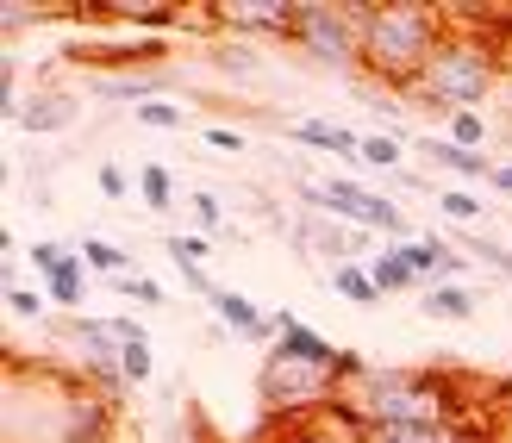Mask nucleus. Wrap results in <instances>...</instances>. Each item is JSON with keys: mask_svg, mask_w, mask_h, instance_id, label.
Returning a JSON list of instances; mask_svg holds the SVG:
<instances>
[{"mask_svg": "<svg viewBox=\"0 0 512 443\" xmlns=\"http://www.w3.org/2000/svg\"><path fill=\"white\" fill-rule=\"evenodd\" d=\"M119 406L88 369L7 350V431L0 443H113Z\"/></svg>", "mask_w": 512, "mask_h": 443, "instance_id": "nucleus-1", "label": "nucleus"}, {"mask_svg": "<svg viewBox=\"0 0 512 443\" xmlns=\"http://www.w3.org/2000/svg\"><path fill=\"white\" fill-rule=\"evenodd\" d=\"M344 412L356 425H456L469 419V394L450 369H369L350 375Z\"/></svg>", "mask_w": 512, "mask_h": 443, "instance_id": "nucleus-2", "label": "nucleus"}, {"mask_svg": "<svg viewBox=\"0 0 512 443\" xmlns=\"http://www.w3.org/2000/svg\"><path fill=\"white\" fill-rule=\"evenodd\" d=\"M450 32V13L438 7H369L363 13V69L375 75L381 88L394 94H413L425 63L438 57V44Z\"/></svg>", "mask_w": 512, "mask_h": 443, "instance_id": "nucleus-3", "label": "nucleus"}, {"mask_svg": "<svg viewBox=\"0 0 512 443\" xmlns=\"http://www.w3.org/2000/svg\"><path fill=\"white\" fill-rule=\"evenodd\" d=\"M494 82H500V50H494V38L481 32L475 19L450 13V32H444V44H438V57L425 63L413 100H419V107L463 113V107H475V100H488Z\"/></svg>", "mask_w": 512, "mask_h": 443, "instance_id": "nucleus-4", "label": "nucleus"}, {"mask_svg": "<svg viewBox=\"0 0 512 443\" xmlns=\"http://www.w3.org/2000/svg\"><path fill=\"white\" fill-rule=\"evenodd\" d=\"M256 400H263L269 419L331 412V406H344V375L338 369H319V362H300L288 350H269L263 369H256Z\"/></svg>", "mask_w": 512, "mask_h": 443, "instance_id": "nucleus-5", "label": "nucleus"}, {"mask_svg": "<svg viewBox=\"0 0 512 443\" xmlns=\"http://www.w3.org/2000/svg\"><path fill=\"white\" fill-rule=\"evenodd\" d=\"M363 13L369 7H331V0H306V7H294V38L313 63L325 69H363Z\"/></svg>", "mask_w": 512, "mask_h": 443, "instance_id": "nucleus-6", "label": "nucleus"}, {"mask_svg": "<svg viewBox=\"0 0 512 443\" xmlns=\"http://www.w3.org/2000/svg\"><path fill=\"white\" fill-rule=\"evenodd\" d=\"M250 443H363V425L344 406H331V412H306V419H263Z\"/></svg>", "mask_w": 512, "mask_h": 443, "instance_id": "nucleus-7", "label": "nucleus"}, {"mask_svg": "<svg viewBox=\"0 0 512 443\" xmlns=\"http://www.w3.org/2000/svg\"><path fill=\"white\" fill-rule=\"evenodd\" d=\"M213 25L238 38H294V7L288 0H219Z\"/></svg>", "mask_w": 512, "mask_h": 443, "instance_id": "nucleus-8", "label": "nucleus"}, {"mask_svg": "<svg viewBox=\"0 0 512 443\" xmlns=\"http://www.w3.org/2000/svg\"><path fill=\"white\" fill-rule=\"evenodd\" d=\"M75 63H94V69H125V75H157L169 44L163 38H138V44H75L69 50Z\"/></svg>", "mask_w": 512, "mask_h": 443, "instance_id": "nucleus-9", "label": "nucleus"}, {"mask_svg": "<svg viewBox=\"0 0 512 443\" xmlns=\"http://www.w3.org/2000/svg\"><path fill=\"white\" fill-rule=\"evenodd\" d=\"M400 250H406V263H413V275L425 281V288H444V281H456L469 269V256H456L444 238H406Z\"/></svg>", "mask_w": 512, "mask_h": 443, "instance_id": "nucleus-10", "label": "nucleus"}, {"mask_svg": "<svg viewBox=\"0 0 512 443\" xmlns=\"http://www.w3.org/2000/svg\"><path fill=\"white\" fill-rule=\"evenodd\" d=\"M363 443H488L469 419L456 425H363Z\"/></svg>", "mask_w": 512, "mask_h": 443, "instance_id": "nucleus-11", "label": "nucleus"}, {"mask_svg": "<svg viewBox=\"0 0 512 443\" xmlns=\"http://www.w3.org/2000/svg\"><path fill=\"white\" fill-rule=\"evenodd\" d=\"M75 113H82V100H75V94H63V88H38L13 119L25 125V132L44 138V132H63V125H75Z\"/></svg>", "mask_w": 512, "mask_h": 443, "instance_id": "nucleus-12", "label": "nucleus"}, {"mask_svg": "<svg viewBox=\"0 0 512 443\" xmlns=\"http://www.w3.org/2000/svg\"><path fill=\"white\" fill-rule=\"evenodd\" d=\"M94 19H107V25H144V32H169V25H182V13L169 7V0H100Z\"/></svg>", "mask_w": 512, "mask_h": 443, "instance_id": "nucleus-13", "label": "nucleus"}, {"mask_svg": "<svg viewBox=\"0 0 512 443\" xmlns=\"http://www.w3.org/2000/svg\"><path fill=\"white\" fill-rule=\"evenodd\" d=\"M419 156H431V163H438V169L463 175V181H488V175H494V156H488V150H463V144H450L444 132L419 138Z\"/></svg>", "mask_w": 512, "mask_h": 443, "instance_id": "nucleus-14", "label": "nucleus"}, {"mask_svg": "<svg viewBox=\"0 0 512 443\" xmlns=\"http://www.w3.org/2000/svg\"><path fill=\"white\" fill-rule=\"evenodd\" d=\"M288 138H294V144H313V150H331V156H344V163H363V138H356L350 125H331V119H294V125H288Z\"/></svg>", "mask_w": 512, "mask_h": 443, "instance_id": "nucleus-15", "label": "nucleus"}, {"mask_svg": "<svg viewBox=\"0 0 512 443\" xmlns=\"http://www.w3.org/2000/svg\"><path fill=\"white\" fill-rule=\"evenodd\" d=\"M475 306H481V300L463 288V281H444V288H425V306H419V312H425V319H444V325H469Z\"/></svg>", "mask_w": 512, "mask_h": 443, "instance_id": "nucleus-16", "label": "nucleus"}, {"mask_svg": "<svg viewBox=\"0 0 512 443\" xmlns=\"http://www.w3.org/2000/svg\"><path fill=\"white\" fill-rule=\"evenodd\" d=\"M350 225H363V231H381L388 244H406V213L388 200V194H363L356 200V219Z\"/></svg>", "mask_w": 512, "mask_h": 443, "instance_id": "nucleus-17", "label": "nucleus"}, {"mask_svg": "<svg viewBox=\"0 0 512 443\" xmlns=\"http://www.w3.org/2000/svg\"><path fill=\"white\" fill-rule=\"evenodd\" d=\"M369 275H375V288H381V294H413V288H425V281L413 275V263H406V250H400V244L375 250V256H369Z\"/></svg>", "mask_w": 512, "mask_h": 443, "instance_id": "nucleus-18", "label": "nucleus"}, {"mask_svg": "<svg viewBox=\"0 0 512 443\" xmlns=\"http://www.w3.org/2000/svg\"><path fill=\"white\" fill-rule=\"evenodd\" d=\"M107 100H132V107H144V100H163V88H169V75L157 69V75H100L94 82Z\"/></svg>", "mask_w": 512, "mask_h": 443, "instance_id": "nucleus-19", "label": "nucleus"}, {"mask_svg": "<svg viewBox=\"0 0 512 443\" xmlns=\"http://www.w3.org/2000/svg\"><path fill=\"white\" fill-rule=\"evenodd\" d=\"M75 250H82L88 275H100V281H119V275H132V256H125L119 244H107V238H82Z\"/></svg>", "mask_w": 512, "mask_h": 443, "instance_id": "nucleus-20", "label": "nucleus"}, {"mask_svg": "<svg viewBox=\"0 0 512 443\" xmlns=\"http://www.w3.org/2000/svg\"><path fill=\"white\" fill-rule=\"evenodd\" d=\"M331 288H338L350 306H375V300H381V288H375L369 263H338V269H331Z\"/></svg>", "mask_w": 512, "mask_h": 443, "instance_id": "nucleus-21", "label": "nucleus"}, {"mask_svg": "<svg viewBox=\"0 0 512 443\" xmlns=\"http://www.w3.org/2000/svg\"><path fill=\"white\" fill-rule=\"evenodd\" d=\"M138 200H144V213H169L175 206V175L163 163H144L138 169Z\"/></svg>", "mask_w": 512, "mask_h": 443, "instance_id": "nucleus-22", "label": "nucleus"}, {"mask_svg": "<svg viewBox=\"0 0 512 443\" xmlns=\"http://www.w3.org/2000/svg\"><path fill=\"white\" fill-rule=\"evenodd\" d=\"M82 275H88V263H82V250H75L69 263L44 281V300H50V306H82Z\"/></svg>", "mask_w": 512, "mask_h": 443, "instance_id": "nucleus-23", "label": "nucleus"}, {"mask_svg": "<svg viewBox=\"0 0 512 443\" xmlns=\"http://www.w3.org/2000/svg\"><path fill=\"white\" fill-rule=\"evenodd\" d=\"M444 138H450V144H463V150H488V119H481L475 107H463V113H450Z\"/></svg>", "mask_w": 512, "mask_h": 443, "instance_id": "nucleus-24", "label": "nucleus"}, {"mask_svg": "<svg viewBox=\"0 0 512 443\" xmlns=\"http://www.w3.org/2000/svg\"><path fill=\"white\" fill-rule=\"evenodd\" d=\"M163 250L175 256V269H200V263L213 256V244L200 238V231H169V238H163Z\"/></svg>", "mask_w": 512, "mask_h": 443, "instance_id": "nucleus-25", "label": "nucleus"}, {"mask_svg": "<svg viewBox=\"0 0 512 443\" xmlns=\"http://www.w3.org/2000/svg\"><path fill=\"white\" fill-rule=\"evenodd\" d=\"M400 150H406L400 132H369V138H363V163H369V169H400Z\"/></svg>", "mask_w": 512, "mask_h": 443, "instance_id": "nucleus-26", "label": "nucleus"}, {"mask_svg": "<svg viewBox=\"0 0 512 443\" xmlns=\"http://www.w3.org/2000/svg\"><path fill=\"white\" fill-rule=\"evenodd\" d=\"M132 113H138V125H150V132H188V113L169 107V100H144Z\"/></svg>", "mask_w": 512, "mask_h": 443, "instance_id": "nucleus-27", "label": "nucleus"}, {"mask_svg": "<svg viewBox=\"0 0 512 443\" xmlns=\"http://www.w3.org/2000/svg\"><path fill=\"white\" fill-rule=\"evenodd\" d=\"M119 369H125V381H132V387H144V381H150V369H157V362H150V337H125Z\"/></svg>", "mask_w": 512, "mask_h": 443, "instance_id": "nucleus-28", "label": "nucleus"}, {"mask_svg": "<svg viewBox=\"0 0 512 443\" xmlns=\"http://www.w3.org/2000/svg\"><path fill=\"white\" fill-rule=\"evenodd\" d=\"M438 213L456 219V225H475V219H481V200H475L469 188H438Z\"/></svg>", "mask_w": 512, "mask_h": 443, "instance_id": "nucleus-29", "label": "nucleus"}, {"mask_svg": "<svg viewBox=\"0 0 512 443\" xmlns=\"http://www.w3.org/2000/svg\"><path fill=\"white\" fill-rule=\"evenodd\" d=\"M107 288L113 294H125V300H138V306H163V288H157V281H150V275H119V281H107Z\"/></svg>", "mask_w": 512, "mask_h": 443, "instance_id": "nucleus-30", "label": "nucleus"}, {"mask_svg": "<svg viewBox=\"0 0 512 443\" xmlns=\"http://www.w3.org/2000/svg\"><path fill=\"white\" fill-rule=\"evenodd\" d=\"M25 256H32V269H38V275L50 281V275H57V269L69 263V256H75V250H69V244H57V238H38V244L25 250Z\"/></svg>", "mask_w": 512, "mask_h": 443, "instance_id": "nucleus-31", "label": "nucleus"}, {"mask_svg": "<svg viewBox=\"0 0 512 443\" xmlns=\"http://www.w3.org/2000/svg\"><path fill=\"white\" fill-rule=\"evenodd\" d=\"M44 294L38 288H19V281H13V288H7V312H13V319H44Z\"/></svg>", "mask_w": 512, "mask_h": 443, "instance_id": "nucleus-32", "label": "nucleus"}, {"mask_svg": "<svg viewBox=\"0 0 512 443\" xmlns=\"http://www.w3.org/2000/svg\"><path fill=\"white\" fill-rule=\"evenodd\" d=\"M469 250H475L488 269H500V275L512 281V250H506V244H494V238H481V231H475V238H469Z\"/></svg>", "mask_w": 512, "mask_h": 443, "instance_id": "nucleus-33", "label": "nucleus"}, {"mask_svg": "<svg viewBox=\"0 0 512 443\" xmlns=\"http://www.w3.org/2000/svg\"><path fill=\"white\" fill-rule=\"evenodd\" d=\"M188 206H194V225H200V231H219V225H225V206H219V194H207V188H200Z\"/></svg>", "mask_w": 512, "mask_h": 443, "instance_id": "nucleus-34", "label": "nucleus"}, {"mask_svg": "<svg viewBox=\"0 0 512 443\" xmlns=\"http://www.w3.org/2000/svg\"><path fill=\"white\" fill-rule=\"evenodd\" d=\"M94 181H100V194H107V200H125V194H132V181H125V169H119V163H100V175H94Z\"/></svg>", "mask_w": 512, "mask_h": 443, "instance_id": "nucleus-35", "label": "nucleus"}, {"mask_svg": "<svg viewBox=\"0 0 512 443\" xmlns=\"http://www.w3.org/2000/svg\"><path fill=\"white\" fill-rule=\"evenodd\" d=\"M219 69H232V75H250V69H256L250 44H225V50H219Z\"/></svg>", "mask_w": 512, "mask_h": 443, "instance_id": "nucleus-36", "label": "nucleus"}, {"mask_svg": "<svg viewBox=\"0 0 512 443\" xmlns=\"http://www.w3.org/2000/svg\"><path fill=\"white\" fill-rule=\"evenodd\" d=\"M207 144H213V150H244V132H232V125H213Z\"/></svg>", "mask_w": 512, "mask_h": 443, "instance_id": "nucleus-37", "label": "nucleus"}, {"mask_svg": "<svg viewBox=\"0 0 512 443\" xmlns=\"http://www.w3.org/2000/svg\"><path fill=\"white\" fill-rule=\"evenodd\" d=\"M488 188H500V194H512V163H494V175H488Z\"/></svg>", "mask_w": 512, "mask_h": 443, "instance_id": "nucleus-38", "label": "nucleus"}]
</instances>
